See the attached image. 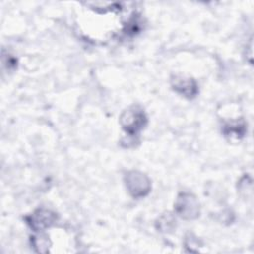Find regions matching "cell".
<instances>
[{
  "label": "cell",
  "mask_w": 254,
  "mask_h": 254,
  "mask_svg": "<svg viewBox=\"0 0 254 254\" xmlns=\"http://www.w3.org/2000/svg\"><path fill=\"white\" fill-rule=\"evenodd\" d=\"M125 184L128 191L133 197L145 196L151 189L150 180L146 175L139 171H131L125 176Z\"/></svg>",
  "instance_id": "obj_2"
},
{
  "label": "cell",
  "mask_w": 254,
  "mask_h": 254,
  "mask_svg": "<svg viewBox=\"0 0 254 254\" xmlns=\"http://www.w3.org/2000/svg\"><path fill=\"white\" fill-rule=\"evenodd\" d=\"M120 123L129 135H136L146 125L147 117L141 108L134 106L122 113Z\"/></svg>",
  "instance_id": "obj_1"
},
{
  "label": "cell",
  "mask_w": 254,
  "mask_h": 254,
  "mask_svg": "<svg viewBox=\"0 0 254 254\" xmlns=\"http://www.w3.org/2000/svg\"><path fill=\"white\" fill-rule=\"evenodd\" d=\"M33 245H34V247L38 248V251L46 252V250L44 248L47 249L49 246L48 239L46 237H42V236L33 237ZM47 251H48V249H47Z\"/></svg>",
  "instance_id": "obj_7"
},
{
  "label": "cell",
  "mask_w": 254,
  "mask_h": 254,
  "mask_svg": "<svg viewBox=\"0 0 254 254\" xmlns=\"http://www.w3.org/2000/svg\"><path fill=\"white\" fill-rule=\"evenodd\" d=\"M56 220V213L46 208H39L33 214L26 217L27 223L35 231H41L50 227Z\"/></svg>",
  "instance_id": "obj_4"
},
{
  "label": "cell",
  "mask_w": 254,
  "mask_h": 254,
  "mask_svg": "<svg viewBox=\"0 0 254 254\" xmlns=\"http://www.w3.org/2000/svg\"><path fill=\"white\" fill-rule=\"evenodd\" d=\"M175 209L184 219H194L199 215V203L196 197L188 192H183L178 196Z\"/></svg>",
  "instance_id": "obj_3"
},
{
  "label": "cell",
  "mask_w": 254,
  "mask_h": 254,
  "mask_svg": "<svg viewBox=\"0 0 254 254\" xmlns=\"http://www.w3.org/2000/svg\"><path fill=\"white\" fill-rule=\"evenodd\" d=\"M223 133L230 139H240L245 133V126L240 123L226 124L223 127Z\"/></svg>",
  "instance_id": "obj_6"
},
{
  "label": "cell",
  "mask_w": 254,
  "mask_h": 254,
  "mask_svg": "<svg viewBox=\"0 0 254 254\" xmlns=\"http://www.w3.org/2000/svg\"><path fill=\"white\" fill-rule=\"evenodd\" d=\"M172 86L177 92L188 98H192L197 93L196 82L190 77L177 75L172 79Z\"/></svg>",
  "instance_id": "obj_5"
}]
</instances>
